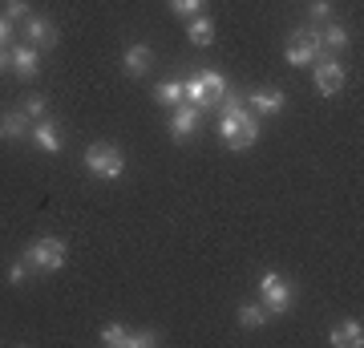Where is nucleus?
<instances>
[{
    "mask_svg": "<svg viewBox=\"0 0 364 348\" xmlns=\"http://www.w3.org/2000/svg\"><path fill=\"white\" fill-rule=\"evenodd\" d=\"M85 170H90L93 179H105V182H114L126 174V154H122V146L114 142H97L85 150Z\"/></svg>",
    "mask_w": 364,
    "mask_h": 348,
    "instance_id": "nucleus-3",
    "label": "nucleus"
},
{
    "mask_svg": "<svg viewBox=\"0 0 364 348\" xmlns=\"http://www.w3.org/2000/svg\"><path fill=\"white\" fill-rule=\"evenodd\" d=\"M9 69L21 81H33L41 73V49H33V45H13L9 49Z\"/></svg>",
    "mask_w": 364,
    "mask_h": 348,
    "instance_id": "nucleus-9",
    "label": "nucleus"
},
{
    "mask_svg": "<svg viewBox=\"0 0 364 348\" xmlns=\"http://www.w3.org/2000/svg\"><path fill=\"white\" fill-rule=\"evenodd\" d=\"M122 65H126L130 78H142V73H150V65H154V49L150 45H130V49L122 53Z\"/></svg>",
    "mask_w": 364,
    "mask_h": 348,
    "instance_id": "nucleus-14",
    "label": "nucleus"
},
{
    "mask_svg": "<svg viewBox=\"0 0 364 348\" xmlns=\"http://www.w3.org/2000/svg\"><path fill=\"white\" fill-rule=\"evenodd\" d=\"M186 37H191V45L207 49L210 41H215V21H210V16H191V25H186Z\"/></svg>",
    "mask_w": 364,
    "mask_h": 348,
    "instance_id": "nucleus-16",
    "label": "nucleus"
},
{
    "mask_svg": "<svg viewBox=\"0 0 364 348\" xmlns=\"http://www.w3.org/2000/svg\"><path fill=\"white\" fill-rule=\"evenodd\" d=\"M312 81H316V90L324 93V97H332V93H340L344 90V65H340V57H316L312 61Z\"/></svg>",
    "mask_w": 364,
    "mask_h": 348,
    "instance_id": "nucleus-7",
    "label": "nucleus"
},
{
    "mask_svg": "<svg viewBox=\"0 0 364 348\" xmlns=\"http://www.w3.org/2000/svg\"><path fill=\"white\" fill-rule=\"evenodd\" d=\"M158 344V332L150 328H130V348H154Z\"/></svg>",
    "mask_w": 364,
    "mask_h": 348,
    "instance_id": "nucleus-21",
    "label": "nucleus"
},
{
    "mask_svg": "<svg viewBox=\"0 0 364 348\" xmlns=\"http://www.w3.org/2000/svg\"><path fill=\"white\" fill-rule=\"evenodd\" d=\"M154 102L158 105H166V110H174V105L186 102V93H182V81H162L154 90Z\"/></svg>",
    "mask_w": 364,
    "mask_h": 348,
    "instance_id": "nucleus-18",
    "label": "nucleus"
},
{
    "mask_svg": "<svg viewBox=\"0 0 364 348\" xmlns=\"http://www.w3.org/2000/svg\"><path fill=\"white\" fill-rule=\"evenodd\" d=\"M25 280H28V259H16L13 268H9V284H13V288H21Z\"/></svg>",
    "mask_w": 364,
    "mask_h": 348,
    "instance_id": "nucleus-24",
    "label": "nucleus"
},
{
    "mask_svg": "<svg viewBox=\"0 0 364 348\" xmlns=\"http://www.w3.org/2000/svg\"><path fill=\"white\" fill-rule=\"evenodd\" d=\"M239 324H243V328H263V324H267V308L243 304V308H239Z\"/></svg>",
    "mask_w": 364,
    "mask_h": 348,
    "instance_id": "nucleus-20",
    "label": "nucleus"
},
{
    "mask_svg": "<svg viewBox=\"0 0 364 348\" xmlns=\"http://www.w3.org/2000/svg\"><path fill=\"white\" fill-rule=\"evenodd\" d=\"M4 16H9V21H25V16H33L28 13V0H4Z\"/></svg>",
    "mask_w": 364,
    "mask_h": 348,
    "instance_id": "nucleus-22",
    "label": "nucleus"
},
{
    "mask_svg": "<svg viewBox=\"0 0 364 348\" xmlns=\"http://www.w3.org/2000/svg\"><path fill=\"white\" fill-rule=\"evenodd\" d=\"M102 344L105 348H130V328H126V324H105L102 328Z\"/></svg>",
    "mask_w": 364,
    "mask_h": 348,
    "instance_id": "nucleus-19",
    "label": "nucleus"
},
{
    "mask_svg": "<svg viewBox=\"0 0 364 348\" xmlns=\"http://www.w3.org/2000/svg\"><path fill=\"white\" fill-rule=\"evenodd\" d=\"M259 300H263V308H267V316H284L296 304V288L287 284L279 271H267L259 280Z\"/></svg>",
    "mask_w": 364,
    "mask_h": 348,
    "instance_id": "nucleus-5",
    "label": "nucleus"
},
{
    "mask_svg": "<svg viewBox=\"0 0 364 348\" xmlns=\"http://www.w3.org/2000/svg\"><path fill=\"white\" fill-rule=\"evenodd\" d=\"M9 69V49H0V73Z\"/></svg>",
    "mask_w": 364,
    "mask_h": 348,
    "instance_id": "nucleus-28",
    "label": "nucleus"
},
{
    "mask_svg": "<svg viewBox=\"0 0 364 348\" xmlns=\"http://www.w3.org/2000/svg\"><path fill=\"white\" fill-rule=\"evenodd\" d=\"M284 90H275V85H267V90H255L247 97V110L255 117H272V114H279V110H284Z\"/></svg>",
    "mask_w": 364,
    "mask_h": 348,
    "instance_id": "nucleus-12",
    "label": "nucleus"
},
{
    "mask_svg": "<svg viewBox=\"0 0 364 348\" xmlns=\"http://www.w3.org/2000/svg\"><path fill=\"white\" fill-rule=\"evenodd\" d=\"M219 138L227 150H247V146L259 142V117L247 110L243 97L219 102Z\"/></svg>",
    "mask_w": 364,
    "mask_h": 348,
    "instance_id": "nucleus-1",
    "label": "nucleus"
},
{
    "mask_svg": "<svg viewBox=\"0 0 364 348\" xmlns=\"http://www.w3.org/2000/svg\"><path fill=\"white\" fill-rule=\"evenodd\" d=\"M198 114H203V110H195L191 102L174 105V114H170V138H174V142H186L198 130Z\"/></svg>",
    "mask_w": 364,
    "mask_h": 348,
    "instance_id": "nucleus-10",
    "label": "nucleus"
},
{
    "mask_svg": "<svg viewBox=\"0 0 364 348\" xmlns=\"http://www.w3.org/2000/svg\"><path fill=\"white\" fill-rule=\"evenodd\" d=\"M33 142H37L45 154H61V134H57V122H53V117H37V122H33Z\"/></svg>",
    "mask_w": 364,
    "mask_h": 348,
    "instance_id": "nucleus-13",
    "label": "nucleus"
},
{
    "mask_svg": "<svg viewBox=\"0 0 364 348\" xmlns=\"http://www.w3.org/2000/svg\"><path fill=\"white\" fill-rule=\"evenodd\" d=\"M0 138H4V142L33 138V117H28L25 110H9V114H0Z\"/></svg>",
    "mask_w": 364,
    "mask_h": 348,
    "instance_id": "nucleus-11",
    "label": "nucleus"
},
{
    "mask_svg": "<svg viewBox=\"0 0 364 348\" xmlns=\"http://www.w3.org/2000/svg\"><path fill=\"white\" fill-rule=\"evenodd\" d=\"M45 110H49V102H45V97H28V102H25V114L33 117V122H37V117H45Z\"/></svg>",
    "mask_w": 364,
    "mask_h": 348,
    "instance_id": "nucleus-25",
    "label": "nucleus"
},
{
    "mask_svg": "<svg viewBox=\"0 0 364 348\" xmlns=\"http://www.w3.org/2000/svg\"><path fill=\"white\" fill-rule=\"evenodd\" d=\"M328 340L336 348H360L364 344V328H360V320H340L332 332H328Z\"/></svg>",
    "mask_w": 364,
    "mask_h": 348,
    "instance_id": "nucleus-15",
    "label": "nucleus"
},
{
    "mask_svg": "<svg viewBox=\"0 0 364 348\" xmlns=\"http://www.w3.org/2000/svg\"><path fill=\"white\" fill-rule=\"evenodd\" d=\"M25 259H28L33 271H61L65 259H69V247H65V239H57V235H41V239L28 243Z\"/></svg>",
    "mask_w": 364,
    "mask_h": 348,
    "instance_id": "nucleus-4",
    "label": "nucleus"
},
{
    "mask_svg": "<svg viewBox=\"0 0 364 348\" xmlns=\"http://www.w3.org/2000/svg\"><path fill=\"white\" fill-rule=\"evenodd\" d=\"M312 16L316 21H328V4H312Z\"/></svg>",
    "mask_w": 364,
    "mask_h": 348,
    "instance_id": "nucleus-27",
    "label": "nucleus"
},
{
    "mask_svg": "<svg viewBox=\"0 0 364 348\" xmlns=\"http://www.w3.org/2000/svg\"><path fill=\"white\" fill-rule=\"evenodd\" d=\"M203 4H207V0H170V9H174L178 16H198Z\"/></svg>",
    "mask_w": 364,
    "mask_h": 348,
    "instance_id": "nucleus-23",
    "label": "nucleus"
},
{
    "mask_svg": "<svg viewBox=\"0 0 364 348\" xmlns=\"http://www.w3.org/2000/svg\"><path fill=\"white\" fill-rule=\"evenodd\" d=\"M21 33H25V45H33V49H53L57 45V25L49 16H25Z\"/></svg>",
    "mask_w": 364,
    "mask_h": 348,
    "instance_id": "nucleus-8",
    "label": "nucleus"
},
{
    "mask_svg": "<svg viewBox=\"0 0 364 348\" xmlns=\"http://www.w3.org/2000/svg\"><path fill=\"white\" fill-rule=\"evenodd\" d=\"M348 28L344 25H328L324 33H320V49H332V53H344L348 49Z\"/></svg>",
    "mask_w": 364,
    "mask_h": 348,
    "instance_id": "nucleus-17",
    "label": "nucleus"
},
{
    "mask_svg": "<svg viewBox=\"0 0 364 348\" xmlns=\"http://www.w3.org/2000/svg\"><path fill=\"white\" fill-rule=\"evenodd\" d=\"M320 33L316 28H299V33H291V41L284 45V61L287 65H312L316 57H320Z\"/></svg>",
    "mask_w": 364,
    "mask_h": 348,
    "instance_id": "nucleus-6",
    "label": "nucleus"
},
{
    "mask_svg": "<svg viewBox=\"0 0 364 348\" xmlns=\"http://www.w3.org/2000/svg\"><path fill=\"white\" fill-rule=\"evenodd\" d=\"M13 33H16V25L9 21V16L0 13V49H9V41H13Z\"/></svg>",
    "mask_w": 364,
    "mask_h": 348,
    "instance_id": "nucleus-26",
    "label": "nucleus"
},
{
    "mask_svg": "<svg viewBox=\"0 0 364 348\" xmlns=\"http://www.w3.org/2000/svg\"><path fill=\"white\" fill-rule=\"evenodd\" d=\"M182 93H186V102L195 105V110H215L227 97V78H223L219 69H203L191 81H182Z\"/></svg>",
    "mask_w": 364,
    "mask_h": 348,
    "instance_id": "nucleus-2",
    "label": "nucleus"
}]
</instances>
